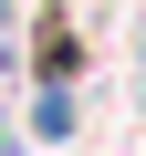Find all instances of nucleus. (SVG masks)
Returning <instances> with one entry per match:
<instances>
[{
    "mask_svg": "<svg viewBox=\"0 0 146 156\" xmlns=\"http://www.w3.org/2000/svg\"><path fill=\"white\" fill-rule=\"evenodd\" d=\"M0 156H11V135H0Z\"/></svg>",
    "mask_w": 146,
    "mask_h": 156,
    "instance_id": "f257e3e1",
    "label": "nucleus"
}]
</instances>
